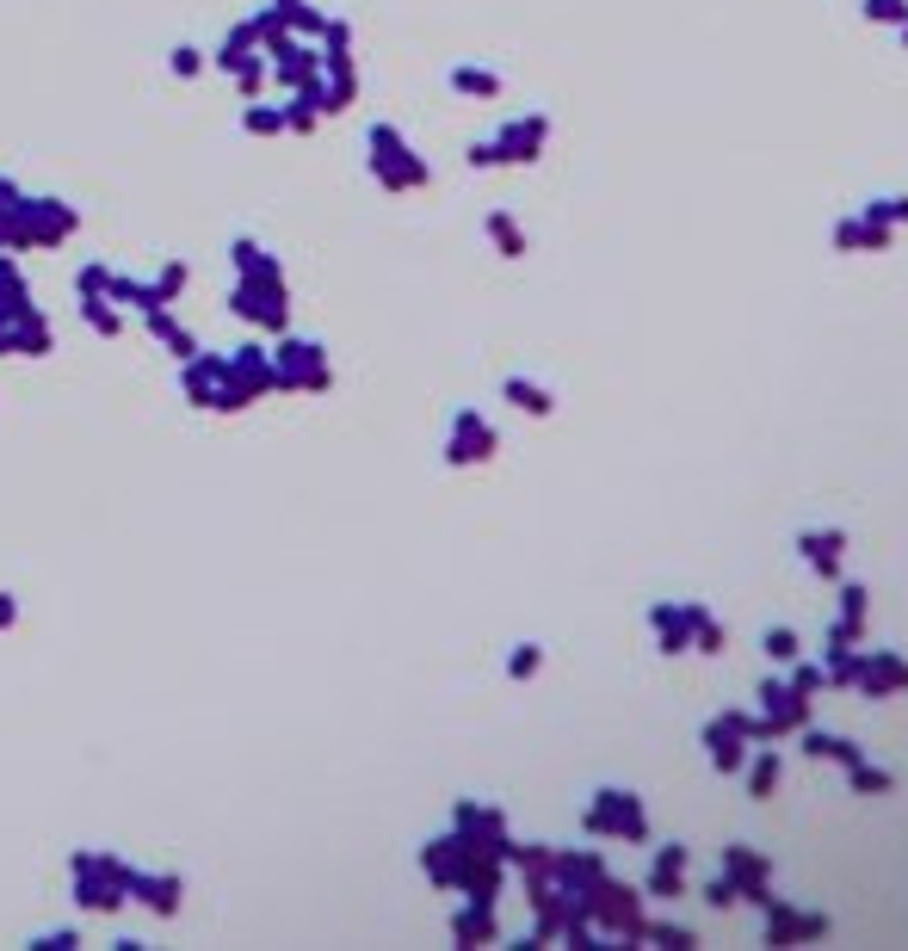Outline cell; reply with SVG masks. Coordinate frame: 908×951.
<instances>
[{"mask_svg": "<svg viewBox=\"0 0 908 951\" xmlns=\"http://www.w3.org/2000/svg\"><path fill=\"white\" fill-rule=\"evenodd\" d=\"M834 588H840V618H866V606H871V588H866V581H847V575H840Z\"/></svg>", "mask_w": 908, "mask_h": 951, "instance_id": "27", "label": "cell"}, {"mask_svg": "<svg viewBox=\"0 0 908 951\" xmlns=\"http://www.w3.org/2000/svg\"><path fill=\"white\" fill-rule=\"evenodd\" d=\"M822 643H829V649H822V655H840V649H859V643H866V618H834V625H829V637H822Z\"/></svg>", "mask_w": 908, "mask_h": 951, "instance_id": "20", "label": "cell"}, {"mask_svg": "<svg viewBox=\"0 0 908 951\" xmlns=\"http://www.w3.org/2000/svg\"><path fill=\"white\" fill-rule=\"evenodd\" d=\"M760 921H766V946H810V939H829L834 933V921L822 909H792L785 896H778Z\"/></svg>", "mask_w": 908, "mask_h": 951, "instance_id": "3", "label": "cell"}, {"mask_svg": "<svg viewBox=\"0 0 908 951\" xmlns=\"http://www.w3.org/2000/svg\"><path fill=\"white\" fill-rule=\"evenodd\" d=\"M581 828L600 840H649V810L637 791H618V785H600L593 803L581 810Z\"/></svg>", "mask_w": 908, "mask_h": 951, "instance_id": "1", "label": "cell"}, {"mask_svg": "<svg viewBox=\"0 0 908 951\" xmlns=\"http://www.w3.org/2000/svg\"><path fill=\"white\" fill-rule=\"evenodd\" d=\"M489 235L501 242V254H507V260H519V254H526V235H519V229H513V217H501V210L489 217Z\"/></svg>", "mask_w": 908, "mask_h": 951, "instance_id": "26", "label": "cell"}, {"mask_svg": "<svg viewBox=\"0 0 908 951\" xmlns=\"http://www.w3.org/2000/svg\"><path fill=\"white\" fill-rule=\"evenodd\" d=\"M797 736H803V754H810V761H834V766H852V761H859V754H866V748L852 742V736H840V729H815V724H803V729H797Z\"/></svg>", "mask_w": 908, "mask_h": 951, "instance_id": "11", "label": "cell"}, {"mask_svg": "<svg viewBox=\"0 0 908 951\" xmlns=\"http://www.w3.org/2000/svg\"><path fill=\"white\" fill-rule=\"evenodd\" d=\"M723 872L736 877V890H748V884H773V859L760 847H748V840H729L723 847Z\"/></svg>", "mask_w": 908, "mask_h": 951, "instance_id": "10", "label": "cell"}, {"mask_svg": "<svg viewBox=\"0 0 908 951\" xmlns=\"http://www.w3.org/2000/svg\"><path fill=\"white\" fill-rule=\"evenodd\" d=\"M754 699H760V717H766V729H773V742H778V736H797V729H803V724L815 717V711H810L815 699L792 692L785 680H760Z\"/></svg>", "mask_w": 908, "mask_h": 951, "instance_id": "4", "label": "cell"}, {"mask_svg": "<svg viewBox=\"0 0 908 951\" xmlns=\"http://www.w3.org/2000/svg\"><path fill=\"white\" fill-rule=\"evenodd\" d=\"M866 223H884V229H903L908 223V192H884V198H866L859 205Z\"/></svg>", "mask_w": 908, "mask_h": 951, "instance_id": "15", "label": "cell"}, {"mask_svg": "<svg viewBox=\"0 0 908 951\" xmlns=\"http://www.w3.org/2000/svg\"><path fill=\"white\" fill-rule=\"evenodd\" d=\"M896 38H903V44H908V13H903V25H896Z\"/></svg>", "mask_w": 908, "mask_h": 951, "instance_id": "31", "label": "cell"}, {"mask_svg": "<svg viewBox=\"0 0 908 951\" xmlns=\"http://www.w3.org/2000/svg\"><path fill=\"white\" fill-rule=\"evenodd\" d=\"M729 649V630L711 618V606H699V618H692V655H723Z\"/></svg>", "mask_w": 908, "mask_h": 951, "instance_id": "16", "label": "cell"}, {"mask_svg": "<svg viewBox=\"0 0 908 951\" xmlns=\"http://www.w3.org/2000/svg\"><path fill=\"white\" fill-rule=\"evenodd\" d=\"M457 87H470V94H501V81L482 75V69H457Z\"/></svg>", "mask_w": 908, "mask_h": 951, "instance_id": "29", "label": "cell"}, {"mask_svg": "<svg viewBox=\"0 0 908 951\" xmlns=\"http://www.w3.org/2000/svg\"><path fill=\"white\" fill-rule=\"evenodd\" d=\"M699 742H704V761H711V773H723V779L748 766V742H741V736L723 724V717H711V724L699 729Z\"/></svg>", "mask_w": 908, "mask_h": 951, "instance_id": "9", "label": "cell"}, {"mask_svg": "<svg viewBox=\"0 0 908 951\" xmlns=\"http://www.w3.org/2000/svg\"><path fill=\"white\" fill-rule=\"evenodd\" d=\"M847 785L859 791V798H889V791H896V773H884V766H871L866 754H859V761L847 766Z\"/></svg>", "mask_w": 908, "mask_h": 951, "instance_id": "14", "label": "cell"}, {"mask_svg": "<svg viewBox=\"0 0 908 951\" xmlns=\"http://www.w3.org/2000/svg\"><path fill=\"white\" fill-rule=\"evenodd\" d=\"M760 649H766V662H797L803 655V643H797V630L792 625H766V637H760Z\"/></svg>", "mask_w": 908, "mask_h": 951, "instance_id": "18", "label": "cell"}, {"mask_svg": "<svg viewBox=\"0 0 908 951\" xmlns=\"http://www.w3.org/2000/svg\"><path fill=\"white\" fill-rule=\"evenodd\" d=\"M834 254H866V217H859V210L834 223Z\"/></svg>", "mask_w": 908, "mask_h": 951, "instance_id": "21", "label": "cell"}, {"mask_svg": "<svg viewBox=\"0 0 908 951\" xmlns=\"http://www.w3.org/2000/svg\"><path fill=\"white\" fill-rule=\"evenodd\" d=\"M840 551H847V532H840V526H829V532L803 526V532H797V556H803L822 581H840Z\"/></svg>", "mask_w": 908, "mask_h": 951, "instance_id": "8", "label": "cell"}, {"mask_svg": "<svg viewBox=\"0 0 908 951\" xmlns=\"http://www.w3.org/2000/svg\"><path fill=\"white\" fill-rule=\"evenodd\" d=\"M581 902H587V914H593L605 933H618L625 946H637V939H643L649 914H643V896L630 890V884H618V877H600V884H587V890H581Z\"/></svg>", "mask_w": 908, "mask_h": 951, "instance_id": "2", "label": "cell"}, {"mask_svg": "<svg viewBox=\"0 0 908 951\" xmlns=\"http://www.w3.org/2000/svg\"><path fill=\"white\" fill-rule=\"evenodd\" d=\"M507 402H513V408H526V415H538V420H544L550 408H556L544 383H526V378H507Z\"/></svg>", "mask_w": 908, "mask_h": 951, "instance_id": "17", "label": "cell"}, {"mask_svg": "<svg viewBox=\"0 0 908 951\" xmlns=\"http://www.w3.org/2000/svg\"><path fill=\"white\" fill-rule=\"evenodd\" d=\"M785 667H792V674H785V686H792V692H803V699H815V692L829 686L815 662H785Z\"/></svg>", "mask_w": 908, "mask_h": 951, "instance_id": "25", "label": "cell"}, {"mask_svg": "<svg viewBox=\"0 0 908 951\" xmlns=\"http://www.w3.org/2000/svg\"><path fill=\"white\" fill-rule=\"evenodd\" d=\"M723 724L736 729L741 742H773V729H766V717H748V711H717Z\"/></svg>", "mask_w": 908, "mask_h": 951, "instance_id": "23", "label": "cell"}, {"mask_svg": "<svg viewBox=\"0 0 908 951\" xmlns=\"http://www.w3.org/2000/svg\"><path fill=\"white\" fill-rule=\"evenodd\" d=\"M699 896L711 902V909H736V902H741V890H736V877H729V872L704 877V884H699Z\"/></svg>", "mask_w": 908, "mask_h": 951, "instance_id": "22", "label": "cell"}, {"mask_svg": "<svg viewBox=\"0 0 908 951\" xmlns=\"http://www.w3.org/2000/svg\"><path fill=\"white\" fill-rule=\"evenodd\" d=\"M544 136H550V118L513 124V131L501 136V161H538V149H544Z\"/></svg>", "mask_w": 908, "mask_h": 951, "instance_id": "13", "label": "cell"}, {"mask_svg": "<svg viewBox=\"0 0 908 951\" xmlns=\"http://www.w3.org/2000/svg\"><path fill=\"white\" fill-rule=\"evenodd\" d=\"M538 667H544V649H538V643H519V649H513V662H507V674H513V680H531Z\"/></svg>", "mask_w": 908, "mask_h": 951, "instance_id": "28", "label": "cell"}, {"mask_svg": "<svg viewBox=\"0 0 908 951\" xmlns=\"http://www.w3.org/2000/svg\"><path fill=\"white\" fill-rule=\"evenodd\" d=\"M643 939H655V946H674V951H692V946H699V933L686 927V921H649Z\"/></svg>", "mask_w": 908, "mask_h": 951, "instance_id": "19", "label": "cell"}, {"mask_svg": "<svg viewBox=\"0 0 908 951\" xmlns=\"http://www.w3.org/2000/svg\"><path fill=\"white\" fill-rule=\"evenodd\" d=\"M686 865H692V847H680V840H667V847H655V859H649V877H643V890H649V896H662V902L686 896Z\"/></svg>", "mask_w": 908, "mask_h": 951, "instance_id": "7", "label": "cell"}, {"mask_svg": "<svg viewBox=\"0 0 908 951\" xmlns=\"http://www.w3.org/2000/svg\"><path fill=\"white\" fill-rule=\"evenodd\" d=\"M741 779H748V798L766 803L778 791V779H785V761H778L773 748H754V754H748V766H741Z\"/></svg>", "mask_w": 908, "mask_h": 951, "instance_id": "12", "label": "cell"}, {"mask_svg": "<svg viewBox=\"0 0 908 951\" xmlns=\"http://www.w3.org/2000/svg\"><path fill=\"white\" fill-rule=\"evenodd\" d=\"M704 600H680V606H667V600H655L649 606V630H655V649L662 655H686L692 649V618H699Z\"/></svg>", "mask_w": 908, "mask_h": 951, "instance_id": "6", "label": "cell"}, {"mask_svg": "<svg viewBox=\"0 0 908 951\" xmlns=\"http://www.w3.org/2000/svg\"><path fill=\"white\" fill-rule=\"evenodd\" d=\"M859 692L866 699H889V692H908V662L896 649H859Z\"/></svg>", "mask_w": 908, "mask_h": 951, "instance_id": "5", "label": "cell"}, {"mask_svg": "<svg viewBox=\"0 0 908 951\" xmlns=\"http://www.w3.org/2000/svg\"><path fill=\"white\" fill-rule=\"evenodd\" d=\"M908 0H859V20L866 25H903Z\"/></svg>", "mask_w": 908, "mask_h": 951, "instance_id": "24", "label": "cell"}, {"mask_svg": "<svg viewBox=\"0 0 908 951\" xmlns=\"http://www.w3.org/2000/svg\"><path fill=\"white\" fill-rule=\"evenodd\" d=\"M896 248V229H884V223H866V254H889Z\"/></svg>", "mask_w": 908, "mask_h": 951, "instance_id": "30", "label": "cell"}]
</instances>
